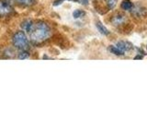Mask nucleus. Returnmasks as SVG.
<instances>
[{"instance_id": "1", "label": "nucleus", "mask_w": 147, "mask_h": 138, "mask_svg": "<svg viewBox=\"0 0 147 138\" xmlns=\"http://www.w3.org/2000/svg\"><path fill=\"white\" fill-rule=\"evenodd\" d=\"M30 35V39L33 43L39 44L45 41L51 35V29L50 27L44 22L37 21L33 22L31 29L28 32Z\"/></svg>"}, {"instance_id": "2", "label": "nucleus", "mask_w": 147, "mask_h": 138, "mask_svg": "<svg viewBox=\"0 0 147 138\" xmlns=\"http://www.w3.org/2000/svg\"><path fill=\"white\" fill-rule=\"evenodd\" d=\"M13 45L16 48L20 49L21 51H27L29 49V40L26 36L24 31H17L13 36Z\"/></svg>"}, {"instance_id": "3", "label": "nucleus", "mask_w": 147, "mask_h": 138, "mask_svg": "<svg viewBox=\"0 0 147 138\" xmlns=\"http://www.w3.org/2000/svg\"><path fill=\"white\" fill-rule=\"evenodd\" d=\"M12 11L13 8L8 2L5 1V0H0V17L9 16Z\"/></svg>"}, {"instance_id": "4", "label": "nucleus", "mask_w": 147, "mask_h": 138, "mask_svg": "<svg viewBox=\"0 0 147 138\" xmlns=\"http://www.w3.org/2000/svg\"><path fill=\"white\" fill-rule=\"evenodd\" d=\"M116 46L121 51H122L124 53H125L126 52H129V51H131V50L133 49V46H132L131 43H128V41H118Z\"/></svg>"}, {"instance_id": "5", "label": "nucleus", "mask_w": 147, "mask_h": 138, "mask_svg": "<svg viewBox=\"0 0 147 138\" xmlns=\"http://www.w3.org/2000/svg\"><path fill=\"white\" fill-rule=\"evenodd\" d=\"M125 21H126V16L121 15V14H118V15L114 16L111 18V23H112L113 25H115V26L121 25Z\"/></svg>"}, {"instance_id": "6", "label": "nucleus", "mask_w": 147, "mask_h": 138, "mask_svg": "<svg viewBox=\"0 0 147 138\" xmlns=\"http://www.w3.org/2000/svg\"><path fill=\"white\" fill-rule=\"evenodd\" d=\"M33 22H34V21H32V20H25V21H23V22H22L21 28L27 32V33H28V32L30 31V30L31 29L32 25H33Z\"/></svg>"}, {"instance_id": "7", "label": "nucleus", "mask_w": 147, "mask_h": 138, "mask_svg": "<svg viewBox=\"0 0 147 138\" xmlns=\"http://www.w3.org/2000/svg\"><path fill=\"white\" fill-rule=\"evenodd\" d=\"M109 51L111 53H113V54H115V55H119V56H121V55H123L124 54V53L122 52V51H121L119 50L116 45H111V46H109Z\"/></svg>"}, {"instance_id": "8", "label": "nucleus", "mask_w": 147, "mask_h": 138, "mask_svg": "<svg viewBox=\"0 0 147 138\" xmlns=\"http://www.w3.org/2000/svg\"><path fill=\"white\" fill-rule=\"evenodd\" d=\"M96 28H98V31L100 32L101 34H103V35H109V32L108 29L101 22H98V23H96Z\"/></svg>"}, {"instance_id": "9", "label": "nucleus", "mask_w": 147, "mask_h": 138, "mask_svg": "<svg viewBox=\"0 0 147 138\" xmlns=\"http://www.w3.org/2000/svg\"><path fill=\"white\" fill-rule=\"evenodd\" d=\"M121 7L124 10H130V9L132 8V3L130 1V0H123L121 2Z\"/></svg>"}, {"instance_id": "10", "label": "nucleus", "mask_w": 147, "mask_h": 138, "mask_svg": "<svg viewBox=\"0 0 147 138\" xmlns=\"http://www.w3.org/2000/svg\"><path fill=\"white\" fill-rule=\"evenodd\" d=\"M16 1L20 5H22V6L25 7H30L35 3V0H16Z\"/></svg>"}, {"instance_id": "11", "label": "nucleus", "mask_w": 147, "mask_h": 138, "mask_svg": "<svg viewBox=\"0 0 147 138\" xmlns=\"http://www.w3.org/2000/svg\"><path fill=\"white\" fill-rule=\"evenodd\" d=\"M86 15V13L85 11H83L81 10V9H76V10L74 11L73 13V16L75 18H83Z\"/></svg>"}, {"instance_id": "12", "label": "nucleus", "mask_w": 147, "mask_h": 138, "mask_svg": "<svg viewBox=\"0 0 147 138\" xmlns=\"http://www.w3.org/2000/svg\"><path fill=\"white\" fill-rule=\"evenodd\" d=\"M29 56H30V54H29V53L27 52V51H22V52H20V53H18V58L20 59V60H24V59L29 58Z\"/></svg>"}, {"instance_id": "13", "label": "nucleus", "mask_w": 147, "mask_h": 138, "mask_svg": "<svg viewBox=\"0 0 147 138\" xmlns=\"http://www.w3.org/2000/svg\"><path fill=\"white\" fill-rule=\"evenodd\" d=\"M106 3H107V6L109 7V8L112 9L116 6L117 0H106Z\"/></svg>"}, {"instance_id": "14", "label": "nucleus", "mask_w": 147, "mask_h": 138, "mask_svg": "<svg viewBox=\"0 0 147 138\" xmlns=\"http://www.w3.org/2000/svg\"><path fill=\"white\" fill-rule=\"evenodd\" d=\"M144 11V9H142V8H140L139 7H136L134 10H133V13L135 14L136 16H142V12Z\"/></svg>"}, {"instance_id": "15", "label": "nucleus", "mask_w": 147, "mask_h": 138, "mask_svg": "<svg viewBox=\"0 0 147 138\" xmlns=\"http://www.w3.org/2000/svg\"><path fill=\"white\" fill-rule=\"evenodd\" d=\"M80 3H82L83 5H87L88 4V0H78Z\"/></svg>"}, {"instance_id": "16", "label": "nucleus", "mask_w": 147, "mask_h": 138, "mask_svg": "<svg viewBox=\"0 0 147 138\" xmlns=\"http://www.w3.org/2000/svg\"><path fill=\"white\" fill-rule=\"evenodd\" d=\"M142 57H144L142 55H137V56L134 57V59H142Z\"/></svg>"}, {"instance_id": "17", "label": "nucleus", "mask_w": 147, "mask_h": 138, "mask_svg": "<svg viewBox=\"0 0 147 138\" xmlns=\"http://www.w3.org/2000/svg\"><path fill=\"white\" fill-rule=\"evenodd\" d=\"M5 1H7V2H8V3H9L10 1H12V0H5Z\"/></svg>"}, {"instance_id": "18", "label": "nucleus", "mask_w": 147, "mask_h": 138, "mask_svg": "<svg viewBox=\"0 0 147 138\" xmlns=\"http://www.w3.org/2000/svg\"><path fill=\"white\" fill-rule=\"evenodd\" d=\"M146 48H147V46H146Z\"/></svg>"}]
</instances>
